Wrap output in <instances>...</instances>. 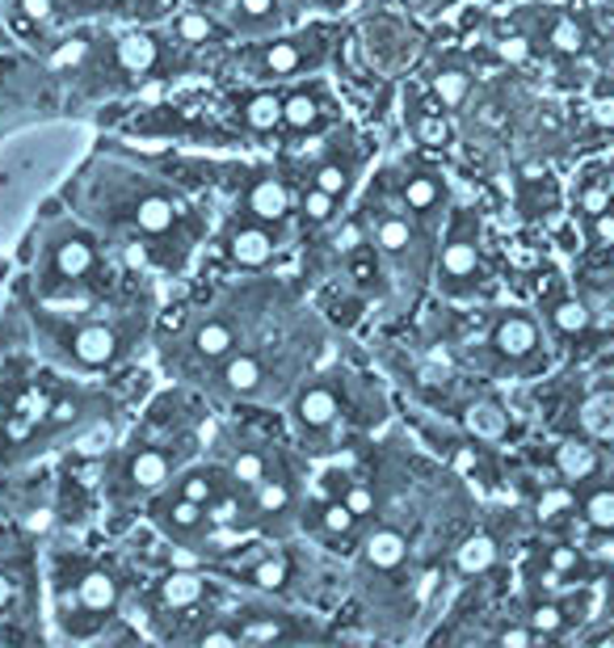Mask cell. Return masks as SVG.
<instances>
[{"label":"cell","instance_id":"27","mask_svg":"<svg viewBox=\"0 0 614 648\" xmlns=\"http://www.w3.org/2000/svg\"><path fill=\"white\" fill-rule=\"evenodd\" d=\"M321 123V98L312 89H295L283 98V127L287 130H312Z\"/></svg>","mask_w":614,"mask_h":648},{"label":"cell","instance_id":"43","mask_svg":"<svg viewBox=\"0 0 614 648\" xmlns=\"http://www.w3.org/2000/svg\"><path fill=\"white\" fill-rule=\"evenodd\" d=\"M80 418V400L76 396H60V400H51V409H47V422L55 425V429H64Z\"/></svg>","mask_w":614,"mask_h":648},{"label":"cell","instance_id":"31","mask_svg":"<svg viewBox=\"0 0 614 648\" xmlns=\"http://www.w3.org/2000/svg\"><path fill=\"white\" fill-rule=\"evenodd\" d=\"M220 493H224V488H220V481H215V472H211V468H190V472H181V476H177V497H186V501L211 506Z\"/></svg>","mask_w":614,"mask_h":648},{"label":"cell","instance_id":"38","mask_svg":"<svg viewBox=\"0 0 614 648\" xmlns=\"http://www.w3.org/2000/svg\"><path fill=\"white\" fill-rule=\"evenodd\" d=\"M526 619H530V627H535L539 636H555V632H564V623H568L560 602H535Z\"/></svg>","mask_w":614,"mask_h":648},{"label":"cell","instance_id":"15","mask_svg":"<svg viewBox=\"0 0 614 648\" xmlns=\"http://www.w3.org/2000/svg\"><path fill=\"white\" fill-rule=\"evenodd\" d=\"M114 55H118V67L130 72V76H148L152 67L161 64V42L148 30H130L114 42Z\"/></svg>","mask_w":614,"mask_h":648},{"label":"cell","instance_id":"30","mask_svg":"<svg viewBox=\"0 0 614 648\" xmlns=\"http://www.w3.org/2000/svg\"><path fill=\"white\" fill-rule=\"evenodd\" d=\"M227 476H231V488L253 493L261 481H270V459H265L261 451H240L231 463H227Z\"/></svg>","mask_w":614,"mask_h":648},{"label":"cell","instance_id":"39","mask_svg":"<svg viewBox=\"0 0 614 648\" xmlns=\"http://www.w3.org/2000/svg\"><path fill=\"white\" fill-rule=\"evenodd\" d=\"M312 186H321V190H328L333 198H341L350 190V169L341 161H324L321 169L312 173Z\"/></svg>","mask_w":614,"mask_h":648},{"label":"cell","instance_id":"24","mask_svg":"<svg viewBox=\"0 0 614 648\" xmlns=\"http://www.w3.org/2000/svg\"><path fill=\"white\" fill-rule=\"evenodd\" d=\"M236 350V328L227 321H202L195 328V354L202 362H224Z\"/></svg>","mask_w":614,"mask_h":648},{"label":"cell","instance_id":"9","mask_svg":"<svg viewBox=\"0 0 614 648\" xmlns=\"http://www.w3.org/2000/svg\"><path fill=\"white\" fill-rule=\"evenodd\" d=\"M362 556H366V564H371L375 573H396V569L409 560V539H404V531H396V526H375V531L362 539Z\"/></svg>","mask_w":614,"mask_h":648},{"label":"cell","instance_id":"23","mask_svg":"<svg viewBox=\"0 0 614 648\" xmlns=\"http://www.w3.org/2000/svg\"><path fill=\"white\" fill-rule=\"evenodd\" d=\"M375 245L388 258H409L413 245H417V227H413V220H404V215H384L375 224Z\"/></svg>","mask_w":614,"mask_h":648},{"label":"cell","instance_id":"37","mask_svg":"<svg viewBox=\"0 0 614 648\" xmlns=\"http://www.w3.org/2000/svg\"><path fill=\"white\" fill-rule=\"evenodd\" d=\"M299 211H303L308 224H328L337 215V198L328 195V190H321V186H312V190H303V198H299Z\"/></svg>","mask_w":614,"mask_h":648},{"label":"cell","instance_id":"1","mask_svg":"<svg viewBox=\"0 0 614 648\" xmlns=\"http://www.w3.org/2000/svg\"><path fill=\"white\" fill-rule=\"evenodd\" d=\"M64 354L85 371H101L123 354V337L114 324H76L72 333H64Z\"/></svg>","mask_w":614,"mask_h":648},{"label":"cell","instance_id":"33","mask_svg":"<svg viewBox=\"0 0 614 648\" xmlns=\"http://www.w3.org/2000/svg\"><path fill=\"white\" fill-rule=\"evenodd\" d=\"M581 514L598 535H614V488L611 485L593 488L581 501Z\"/></svg>","mask_w":614,"mask_h":648},{"label":"cell","instance_id":"47","mask_svg":"<svg viewBox=\"0 0 614 648\" xmlns=\"http://www.w3.org/2000/svg\"><path fill=\"white\" fill-rule=\"evenodd\" d=\"M497 51H501V60H510V64H522V60L530 55V42H526L522 34H505V38L497 42Z\"/></svg>","mask_w":614,"mask_h":648},{"label":"cell","instance_id":"16","mask_svg":"<svg viewBox=\"0 0 614 648\" xmlns=\"http://www.w3.org/2000/svg\"><path fill=\"white\" fill-rule=\"evenodd\" d=\"M261 384H265V366H261L258 354H231L224 358L220 366V388L231 391V396H258Z\"/></svg>","mask_w":614,"mask_h":648},{"label":"cell","instance_id":"49","mask_svg":"<svg viewBox=\"0 0 614 648\" xmlns=\"http://www.w3.org/2000/svg\"><path fill=\"white\" fill-rule=\"evenodd\" d=\"M539 640V632L535 627H501L497 632V645H514V648H526Z\"/></svg>","mask_w":614,"mask_h":648},{"label":"cell","instance_id":"54","mask_svg":"<svg viewBox=\"0 0 614 648\" xmlns=\"http://www.w3.org/2000/svg\"><path fill=\"white\" fill-rule=\"evenodd\" d=\"M0 418H4V404H0Z\"/></svg>","mask_w":614,"mask_h":648},{"label":"cell","instance_id":"32","mask_svg":"<svg viewBox=\"0 0 614 648\" xmlns=\"http://www.w3.org/2000/svg\"><path fill=\"white\" fill-rule=\"evenodd\" d=\"M548 321L560 328V333H568V337H577L589 328V308H585L581 299H573V295H560L555 303L548 308Z\"/></svg>","mask_w":614,"mask_h":648},{"label":"cell","instance_id":"26","mask_svg":"<svg viewBox=\"0 0 614 648\" xmlns=\"http://www.w3.org/2000/svg\"><path fill=\"white\" fill-rule=\"evenodd\" d=\"M206 598V577L198 573H173L161 582V602L168 611H186V607H198Z\"/></svg>","mask_w":614,"mask_h":648},{"label":"cell","instance_id":"50","mask_svg":"<svg viewBox=\"0 0 614 648\" xmlns=\"http://www.w3.org/2000/svg\"><path fill=\"white\" fill-rule=\"evenodd\" d=\"M17 9H22V17H30V22H51L55 0H17Z\"/></svg>","mask_w":614,"mask_h":648},{"label":"cell","instance_id":"52","mask_svg":"<svg viewBox=\"0 0 614 648\" xmlns=\"http://www.w3.org/2000/svg\"><path fill=\"white\" fill-rule=\"evenodd\" d=\"M13 598H17V582L0 569V611H9V607H13Z\"/></svg>","mask_w":614,"mask_h":648},{"label":"cell","instance_id":"19","mask_svg":"<svg viewBox=\"0 0 614 648\" xmlns=\"http://www.w3.org/2000/svg\"><path fill=\"white\" fill-rule=\"evenodd\" d=\"M400 198H404V207H409L413 215H438L447 190H442L438 173H413V177L400 186Z\"/></svg>","mask_w":614,"mask_h":648},{"label":"cell","instance_id":"4","mask_svg":"<svg viewBox=\"0 0 614 648\" xmlns=\"http://www.w3.org/2000/svg\"><path fill=\"white\" fill-rule=\"evenodd\" d=\"M274 253H278V236L270 232V224L249 220V224H236L227 232V258L236 261V265H245V270L270 265Z\"/></svg>","mask_w":614,"mask_h":648},{"label":"cell","instance_id":"10","mask_svg":"<svg viewBox=\"0 0 614 648\" xmlns=\"http://www.w3.org/2000/svg\"><path fill=\"white\" fill-rule=\"evenodd\" d=\"M168 472H173V463H168V454L164 451H135L127 459V472H123V481H127L130 493H139V497H148V493H156L164 488L168 481Z\"/></svg>","mask_w":614,"mask_h":648},{"label":"cell","instance_id":"7","mask_svg":"<svg viewBox=\"0 0 614 648\" xmlns=\"http://www.w3.org/2000/svg\"><path fill=\"white\" fill-rule=\"evenodd\" d=\"M177 220H181V207H177V198L164 195V190H152V195L130 202V224L139 227L143 236H168L177 227Z\"/></svg>","mask_w":614,"mask_h":648},{"label":"cell","instance_id":"40","mask_svg":"<svg viewBox=\"0 0 614 648\" xmlns=\"http://www.w3.org/2000/svg\"><path fill=\"white\" fill-rule=\"evenodd\" d=\"M240 501H236V493H220L211 506H206V519H211V526H236L240 522Z\"/></svg>","mask_w":614,"mask_h":648},{"label":"cell","instance_id":"22","mask_svg":"<svg viewBox=\"0 0 614 648\" xmlns=\"http://www.w3.org/2000/svg\"><path fill=\"white\" fill-rule=\"evenodd\" d=\"M543 38H548V47L555 51V55H568V60L581 55L585 42H589V34H585V26L573 17V13H551Z\"/></svg>","mask_w":614,"mask_h":648},{"label":"cell","instance_id":"35","mask_svg":"<svg viewBox=\"0 0 614 648\" xmlns=\"http://www.w3.org/2000/svg\"><path fill=\"white\" fill-rule=\"evenodd\" d=\"M581 422H585L589 434H598V438H614V391L593 396V400L585 404Z\"/></svg>","mask_w":614,"mask_h":648},{"label":"cell","instance_id":"12","mask_svg":"<svg viewBox=\"0 0 614 648\" xmlns=\"http://www.w3.org/2000/svg\"><path fill=\"white\" fill-rule=\"evenodd\" d=\"M245 211H249V220H258V224H278V220H287V211H291V195H287V186H283L278 177H261V182H253L249 198H245Z\"/></svg>","mask_w":614,"mask_h":648},{"label":"cell","instance_id":"14","mask_svg":"<svg viewBox=\"0 0 614 648\" xmlns=\"http://www.w3.org/2000/svg\"><path fill=\"white\" fill-rule=\"evenodd\" d=\"M308 38H274L258 51L261 76H295L308 67Z\"/></svg>","mask_w":614,"mask_h":648},{"label":"cell","instance_id":"5","mask_svg":"<svg viewBox=\"0 0 614 648\" xmlns=\"http://www.w3.org/2000/svg\"><path fill=\"white\" fill-rule=\"evenodd\" d=\"M291 413L299 429L324 434L328 425L341 418V396H337L333 384H308V388H299V396H295Z\"/></svg>","mask_w":614,"mask_h":648},{"label":"cell","instance_id":"18","mask_svg":"<svg viewBox=\"0 0 614 648\" xmlns=\"http://www.w3.org/2000/svg\"><path fill=\"white\" fill-rule=\"evenodd\" d=\"M240 123L258 135H270L274 127H283V94L274 89H258L240 101Z\"/></svg>","mask_w":614,"mask_h":648},{"label":"cell","instance_id":"46","mask_svg":"<svg viewBox=\"0 0 614 648\" xmlns=\"http://www.w3.org/2000/svg\"><path fill=\"white\" fill-rule=\"evenodd\" d=\"M417 139H421V144H442V139H447L442 110H438V114H425V119H417Z\"/></svg>","mask_w":614,"mask_h":648},{"label":"cell","instance_id":"36","mask_svg":"<svg viewBox=\"0 0 614 648\" xmlns=\"http://www.w3.org/2000/svg\"><path fill=\"white\" fill-rule=\"evenodd\" d=\"M245 577H249L253 585H261V589H283L287 577H291V564H287V556H265V560H258Z\"/></svg>","mask_w":614,"mask_h":648},{"label":"cell","instance_id":"20","mask_svg":"<svg viewBox=\"0 0 614 648\" xmlns=\"http://www.w3.org/2000/svg\"><path fill=\"white\" fill-rule=\"evenodd\" d=\"M429 94H434V101H438L442 110H459V105L467 101V94H472V72L459 64L438 67V72L429 76Z\"/></svg>","mask_w":614,"mask_h":648},{"label":"cell","instance_id":"3","mask_svg":"<svg viewBox=\"0 0 614 648\" xmlns=\"http://www.w3.org/2000/svg\"><path fill=\"white\" fill-rule=\"evenodd\" d=\"M476 270H480L476 227L454 224L451 236H447V249H442V265H438V274H442V283H447V287H463V283H472V278H476Z\"/></svg>","mask_w":614,"mask_h":648},{"label":"cell","instance_id":"48","mask_svg":"<svg viewBox=\"0 0 614 648\" xmlns=\"http://www.w3.org/2000/svg\"><path fill=\"white\" fill-rule=\"evenodd\" d=\"M548 560H551V569H555V573H577V569H581V551L564 548V544H560V548H551Z\"/></svg>","mask_w":614,"mask_h":648},{"label":"cell","instance_id":"11","mask_svg":"<svg viewBox=\"0 0 614 648\" xmlns=\"http://www.w3.org/2000/svg\"><path fill=\"white\" fill-rule=\"evenodd\" d=\"M152 519L161 522L168 535H177V539H198V535H202V526H211V519H206V506H198V501H186V497L161 501Z\"/></svg>","mask_w":614,"mask_h":648},{"label":"cell","instance_id":"21","mask_svg":"<svg viewBox=\"0 0 614 648\" xmlns=\"http://www.w3.org/2000/svg\"><path fill=\"white\" fill-rule=\"evenodd\" d=\"M358 522L362 519H358L341 497H328V501H321V506L312 510V526H316L321 535H328V539H354Z\"/></svg>","mask_w":614,"mask_h":648},{"label":"cell","instance_id":"8","mask_svg":"<svg viewBox=\"0 0 614 648\" xmlns=\"http://www.w3.org/2000/svg\"><path fill=\"white\" fill-rule=\"evenodd\" d=\"M51 270H55V278H64V283L89 278V274L98 270V249H93V240H85V236H64V240L55 245V253H51Z\"/></svg>","mask_w":614,"mask_h":648},{"label":"cell","instance_id":"17","mask_svg":"<svg viewBox=\"0 0 614 648\" xmlns=\"http://www.w3.org/2000/svg\"><path fill=\"white\" fill-rule=\"evenodd\" d=\"M497 556H501L497 539H492L488 531H476V535H467V539L454 548V569H459L463 577H480V573H488V569L497 564Z\"/></svg>","mask_w":614,"mask_h":648},{"label":"cell","instance_id":"53","mask_svg":"<svg viewBox=\"0 0 614 648\" xmlns=\"http://www.w3.org/2000/svg\"><path fill=\"white\" fill-rule=\"evenodd\" d=\"M80 55H85V42H72V47H64V51H60V64H76Z\"/></svg>","mask_w":614,"mask_h":648},{"label":"cell","instance_id":"25","mask_svg":"<svg viewBox=\"0 0 614 648\" xmlns=\"http://www.w3.org/2000/svg\"><path fill=\"white\" fill-rule=\"evenodd\" d=\"M278 13H283V0H231L227 4V22L236 30H249V34H258L270 22H278Z\"/></svg>","mask_w":614,"mask_h":648},{"label":"cell","instance_id":"51","mask_svg":"<svg viewBox=\"0 0 614 648\" xmlns=\"http://www.w3.org/2000/svg\"><path fill=\"white\" fill-rule=\"evenodd\" d=\"M593 123L614 130V94H602V98L593 101Z\"/></svg>","mask_w":614,"mask_h":648},{"label":"cell","instance_id":"13","mask_svg":"<svg viewBox=\"0 0 614 648\" xmlns=\"http://www.w3.org/2000/svg\"><path fill=\"white\" fill-rule=\"evenodd\" d=\"M551 463H555L564 485H585V481H593L602 472V454L593 447H585V443H560L555 454H551Z\"/></svg>","mask_w":614,"mask_h":648},{"label":"cell","instance_id":"41","mask_svg":"<svg viewBox=\"0 0 614 648\" xmlns=\"http://www.w3.org/2000/svg\"><path fill=\"white\" fill-rule=\"evenodd\" d=\"M341 501L354 510L358 519H371V514H375V493L366 485H358V481H350V485L341 488Z\"/></svg>","mask_w":614,"mask_h":648},{"label":"cell","instance_id":"34","mask_svg":"<svg viewBox=\"0 0 614 648\" xmlns=\"http://www.w3.org/2000/svg\"><path fill=\"white\" fill-rule=\"evenodd\" d=\"M173 34H177L186 47H202V42H211V38L220 34V26H215L202 9H186V13L173 22Z\"/></svg>","mask_w":614,"mask_h":648},{"label":"cell","instance_id":"2","mask_svg":"<svg viewBox=\"0 0 614 648\" xmlns=\"http://www.w3.org/2000/svg\"><path fill=\"white\" fill-rule=\"evenodd\" d=\"M543 346V333L539 321L530 312H501V321L492 324V350L505 358V362H530Z\"/></svg>","mask_w":614,"mask_h":648},{"label":"cell","instance_id":"45","mask_svg":"<svg viewBox=\"0 0 614 648\" xmlns=\"http://www.w3.org/2000/svg\"><path fill=\"white\" fill-rule=\"evenodd\" d=\"M589 236H593V245H614V211H598V215H589Z\"/></svg>","mask_w":614,"mask_h":648},{"label":"cell","instance_id":"44","mask_svg":"<svg viewBox=\"0 0 614 648\" xmlns=\"http://www.w3.org/2000/svg\"><path fill=\"white\" fill-rule=\"evenodd\" d=\"M577 207H581L585 220H589V215H598V211L611 207V190H602V186H585L581 195H577Z\"/></svg>","mask_w":614,"mask_h":648},{"label":"cell","instance_id":"42","mask_svg":"<svg viewBox=\"0 0 614 648\" xmlns=\"http://www.w3.org/2000/svg\"><path fill=\"white\" fill-rule=\"evenodd\" d=\"M198 645L202 648H240L245 645V636H240V627H202V632H198Z\"/></svg>","mask_w":614,"mask_h":648},{"label":"cell","instance_id":"6","mask_svg":"<svg viewBox=\"0 0 614 648\" xmlns=\"http://www.w3.org/2000/svg\"><path fill=\"white\" fill-rule=\"evenodd\" d=\"M76 598H80V611H85V615L110 619L118 611V582H114V573L101 569V564L80 569V577H76Z\"/></svg>","mask_w":614,"mask_h":648},{"label":"cell","instance_id":"28","mask_svg":"<svg viewBox=\"0 0 614 648\" xmlns=\"http://www.w3.org/2000/svg\"><path fill=\"white\" fill-rule=\"evenodd\" d=\"M467 429H472L476 438H485V443H497V438H505V429H510V413H505L497 400H480V404L467 409Z\"/></svg>","mask_w":614,"mask_h":648},{"label":"cell","instance_id":"29","mask_svg":"<svg viewBox=\"0 0 614 648\" xmlns=\"http://www.w3.org/2000/svg\"><path fill=\"white\" fill-rule=\"evenodd\" d=\"M291 506H295V497L287 481H261V485L253 488V514H258L261 522L291 514Z\"/></svg>","mask_w":614,"mask_h":648}]
</instances>
